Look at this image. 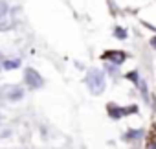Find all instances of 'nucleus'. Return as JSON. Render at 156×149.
Returning a JSON list of instances; mask_svg holds the SVG:
<instances>
[{"mask_svg": "<svg viewBox=\"0 0 156 149\" xmlns=\"http://www.w3.org/2000/svg\"><path fill=\"white\" fill-rule=\"evenodd\" d=\"M88 87L94 94H99L105 87V78H103V74L99 70H90L88 74Z\"/></svg>", "mask_w": 156, "mask_h": 149, "instance_id": "nucleus-1", "label": "nucleus"}, {"mask_svg": "<svg viewBox=\"0 0 156 149\" xmlns=\"http://www.w3.org/2000/svg\"><path fill=\"white\" fill-rule=\"evenodd\" d=\"M24 79H26V83L31 87V89H41L42 87V78L39 76V72L37 70H33V68H28L26 70V76H24Z\"/></svg>", "mask_w": 156, "mask_h": 149, "instance_id": "nucleus-2", "label": "nucleus"}, {"mask_svg": "<svg viewBox=\"0 0 156 149\" xmlns=\"http://www.w3.org/2000/svg\"><path fill=\"white\" fill-rule=\"evenodd\" d=\"M105 61H112V63H116V64H119V63H123L125 61V57H127V53L125 52H118V50H107V52H103V55H101Z\"/></svg>", "mask_w": 156, "mask_h": 149, "instance_id": "nucleus-3", "label": "nucleus"}, {"mask_svg": "<svg viewBox=\"0 0 156 149\" xmlns=\"http://www.w3.org/2000/svg\"><path fill=\"white\" fill-rule=\"evenodd\" d=\"M107 111H108V114L114 118V120H118V118H123L125 114H123V109H119L116 103H108L107 105Z\"/></svg>", "mask_w": 156, "mask_h": 149, "instance_id": "nucleus-4", "label": "nucleus"}, {"mask_svg": "<svg viewBox=\"0 0 156 149\" xmlns=\"http://www.w3.org/2000/svg\"><path fill=\"white\" fill-rule=\"evenodd\" d=\"M147 149H156V125L149 131V138H147Z\"/></svg>", "mask_w": 156, "mask_h": 149, "instance_id": "nucleus-5", "label": "nucleus"}, {"mask_svg": "<svg viewBox=\"0 0 156 149\" xmlns=\"http://www.w3.org/2000/svg\"><path fill=\"white\" fill-rule=\"evenodd\" d=\"M114 35H116V37H121V39H125V37H127L125 30H116V31H114Z\"/></svg>", "mask_w": 156, "mask_h": 149, "instance_id": "nucleus-6", "label": "nucleus"}, {"mask_svg": "<svg viewBox=\"0 0 156 149\" xmlns=\"http://www.w3.org/2000/svg\"><path fill=\"white\" fill-rule=\"evenodd\" d=\"M4 66H6V68H15V66H19V61H11V63H6Z\"/></svg>", "mask_w": 156, "mask_h": 149, "instance_id": "nucleus-7", "label": "nucleus"}, {"mask_svg": "<svg viewBox=\"0 0 156 149\" xmlns=\"http://www.w3.org/2000/svg\"><path fill=\"white\" fill-rule=\"evenodd\" d=\"M129 79H132V81H138V74L134 72V74H129V76H127Z\"/></svg>", "mask_w": 156, "mask_h": 149, "instance_id": "nucleus-8", "label": "nucleus"}, {"mask_svg": "<svg viewBox=\"0 0 156 149\" xmlns=\"http://www.w3.org/2000/svg\"><path fill=\"white\" fill-rule=\"evenodd\" d=\"M151 46H152V48H156V37H152V39H151Z\"/></svg>", "mask_w": 156, "mask_h": 149, "instance_id": "nucleus-9", "label": "nucleus"}]
</instances>
